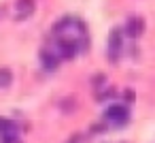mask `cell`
Returning <instances> with one entry per match:
<instances>
[{"instance_id": "cell-1", "label": "cell", "mask_w": 155, "mask_h": 143, "mask_svg": "<svg viewBox=\"0 0 155 143\" xmlns=\"http://www.w3.org/2000/svg\"><path fill=\"white\" fill-rule=\"evenodd\" d=\"M49 49H51L60 60H72V58L79 54V45H77V41L66 39V37H53Z\"/></svg>"}, {"instance_id": "cell-2", "label": "cell", "mask_w": 155, "mask_h": 143, "mask_svg": "<svg viewBox=\"0 0 155 143\" xmlns=\"http://www.w3.org/2000/svg\"><path fill=\"white\" fill-rule=\"evenodd\" d=\"M104 122L108 124V126H113V128H121V126H125L127 122H130V109L125 107V105H119V103H115V105H110L106 111H104Z\"/></svg>"}, {"instance_id": "cell-3", "label": "cell", "mask_w": 155, "mask_h": 143, "mask_svg": "<svg viewBox=\"0 0 155 143\" xmlns=\"http://www.w3.org/2000/svg\"><path fill=\"white\" fill-rule=\"evenodd\" d=\"M121 51H123V28L115 26L108 32V60L117 62L119 56H121Z\"/></svg>"}, {"instance_id": "cell-4", "label": "cell", "mask_w": 155, "mask_h": 143, "mask_svg": "<svg viewBox=\"0 0 155 143\" xmlns=\"http://www.w3.org/2000/svg\"><path fill=\"white\" fill-rule=\"evenodd\" d=\"M142 32H144V19L140 15H130L125 26H123V34H127L132 39H138V37H142Z\"/></svg>"}, {"instance_id": "cell-5", "label": "cell", "mask_w": 155, "mask_h": 143, "mask_svg": "<svg viewBox=\"0 0 155 143\" xmlns=\"http://www.w3.org/2000/svg\"><path fill=\"white\" fill-rule=\"evenodd\" d=\"M36 11V2L34 0H15V19H28L32 17Z\"/></svg>"}, {"instance_id": "cell-6", "label": "cell", "mask_w": 155, "mask_h": 143, "mask_svg": "<svg viewBox=\"0 0 155 143\" xmlns=\"http://www.w3.org/2000/svg\"><path fill=\"white\" fill-rule=\"evenodd\" d=\"M38 58H41V64H43L45 71H55V68L60 66V58H58L49 47H43V49L38 51Z\"/></svg>"}, {"instance_id": "cell-7", "label": "cell", "mask_w": 155, "mask_h": 143, "mask_svg": "<svg viewBox=\"0 0 155 143\" xmlns=\"http://www.w3.org/2000/svg\"><path fill=\"white\" fill-rule=\"evenodd\" d=\"M15 128H19V126H17V122L7 120V117H0V137H2L5 132H9V130H15Z\"/></svg>"}, {"instance_id": "cell-8", "label": "cell", "mask_w": 155, "mask_h": 143, "mask_svg": "<svg viewBox=\"0 0 155 143\" xmlns=\"http://www.w3.org/2000/svg\"><path fill=\"white\" fill-rule=\"evenodd\" d=\"M13 81V73L9 68H0V88H9Z\"/></svg>"}, {"instance_id": "cell-9", "label": "cell", "mask_w": 155, "mask_h": 143, "mask_svg": "<svg viewBox=\"0 0 155 143\" xmlns=\"http://www.w3.org/2000/svg\"><path fill=\"white\" fill-rule=\"evenodd\" d=\"M104 81H106V75H104V73H98V75H94L91 85H94V88H100V85H104Z\"/></svg>"}, {"instance_id": "cell-10", "label": "cell", "mask_w": 155, "mask_h": 143, "mask_svg": "<svg viewBox=\"0 0 155 143\" xmlns=\"http://www.w3.org/2000/svg\"><path fill=\"white\" fill-rule=\"evenodd\" d=\"M115 96V90L113 88H108V90H104V92H98V100L102 103V100H108V98H113Z\"/></svg>"}, {"instance_id": "cell-11", "label": "cell", "mask_w": 155, "mask_h": 143, "mask_svg": "<svg viewBox=\"0 0 155 143\" xmlns=\"http://www.w3.org/2000/svg\"><path fill=\"white\" fill-rule=\"evenodd\" d=\"M123 96H125V100H127V103H132V100H134V92H132V90H123Z\"/></svg>"}]
</instances>
